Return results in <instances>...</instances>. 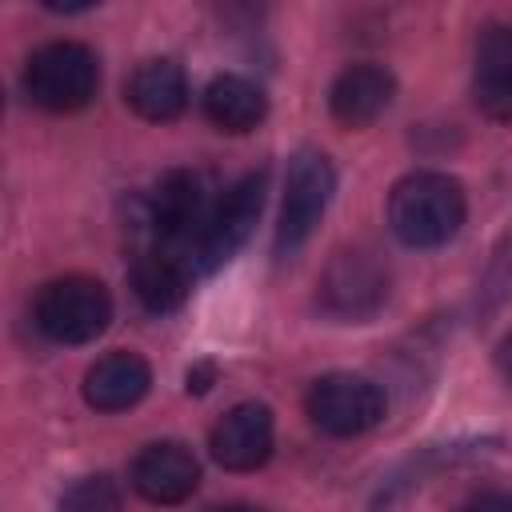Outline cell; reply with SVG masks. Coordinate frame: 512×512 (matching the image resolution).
<instances>
[{
	"label": "cell",
	"instance_id": "cell-1",
	"mask_svg": "<svg viewBox=\"0 0 512 512\" xmlns=\"http://www.w3.org/2000/svg\"><path fill=\"white\" fill-rule=\"evenodd\" d=\"M464 188L448 172H408L388 196V228L408 248H440L464 224Z\"/></svg>",
	"mask_w": 512,
	"mask_h": 512
},
{
	"label": "cell",
	"instance_id": "cell-2",
	"mask_svg": "<svg viewBox=\"0 0 512 512\" xmlns=\"http://www.w3.org/2000/svg\"><path fill=\"white\" fill-rule=\"evenodd\" d=\"M100 88V60L88 44L52 40L24 64V92L44 112H76Z\"/></svg>",
	"mask_w": 512,
	"mask_h": 512
},
{
	"label": "cell",
	"instance_id": "cell-3",
	"mask_svg": "<svg viewBox=\"0 0 512 512\" xmlns=\"http://www.w3.org/2000/svg\"><path fill=\"white\" fill-rule=\"evenodd\" d=\"M32 320L52 344H88L108 328L112 296L96 276H60L40 288Z\"/></svg>",
	"mask_w": 512,
	"mask_h": 512
},
{
	"label": "cell",
	"instance_id": "cell-4",
	"mask_svg": "<svg viewBox=\"0 0 512 512\" xmlns=\"http://www.w3.org/2000/svg\"><path fill=\"white\" fill-rule=\"evenodd\" d=\"M212 204L216 200H208V188H204L200 172H188V168L164 172L160 184L152 188L148 212H144V224L152 232V248L176 252L192 264V248L204 232V220H208Z\"/></svg>",
	"mask_w": 512,
	"mask_h": 512
},
{
	"label": "cell",
	"instance_id": "cell-5",
	"mask_svg": "<svg viewBox=\"0 0 512 512\" xmlns=\"http://www.w3.org/2000/svg\"><path fill=\"white\" fill-rule=\"evenodd\" d=\"M384 300H388V268L364 248L336 252L316 280L320 312L332 320H344V324L376 316L384 308Z\"/></svg>",
	"mask_w": 512,
	"mask_h": 512
},
{
	"label": "cell",
	"instance_id": "cell-6",
	"mask_svg": "<svg viewBox=\"0 0 512 512\" xmlns=\"http://www.w3.org/2000/svg\"><path fill=\"white\" fill-rule=\"evenodd\" d=\"M332 192H336V172L328 156L316 148H300L288 160V176H284V204H280V224H276L280 256L296 252L312 236V228L332 204Z\"/></svg>",
	"mask_w": 512,
	"mask_h": 512
},
{
	"label": "cell",
	"instance_id": "cell-7",
	"mask_svg": "<svg viewBox=\"0 0 512 512\" xmlns=\"http://www.w3.org/2000/svg\"><path fill=\"white\" fill-rule=\"evenodd\" d=\"M304 412L324 436L348 440V436H364L384 420V392L368 376L328 372L308 388Z\"/></svg>",
	"mask_w": 512,
	"mask_h": 512
},
{
	"label": "cell",
	"instance_id": "cell-8",
	"mask_svg": "<svg viewBox=\"0 0 512 512\" xmlns=\"http://www.w3.org/2000/svg\"><path fill=\"white\" fill-rule=\"evenodd\" d=\"M260 208H264V172H248L228 192H220V200L212 204L204 232L192 248V268L212 272V268L228 264L248 244V236L260 220Z\"/></svg>",
	"mask_w": 512,
	"mask_h": 512
},
{
	"label": "cell",
	"instance_id": "cell-9",
	"mask_svg": "<svg viewBox=\"0 0 512 512\" xmlns=\"http://www.w3.org/2000/svg\"><path fill=\"white\" fill-rule=\"evenodd\" d=\"M272 444H276L272 412H268V404H256V400L228 408L208 436L212 460L228 472H256L260 464H268Z\"/></svg>",
	"mask_w": 512,
	"mask_h": 512
},
{
	"label": "cell",
	"instance_id": "cell-10",
	"mask_svg": "<svg viewBox=\"0 0 512 512\" xmlns=\"http://www.w3.org/2000/svg\"><path fill=\"white\" fill-rule=\"evenodd\" d=\"M128 480L148 504H180L196 492L200 464L180 440H160L136 452V460L128 464Z\"/></svg>",
	"mask_w": 512,
	"mask_h": 512
},
{
	"label": "cell",
	"instance_id": "cell-11",
	"mask_svg": "<svg viewBox=\"0 0 512 512\" xmlns=\"http://www.w3.org/2000/svg\"><path fill=\"white\" fill-rule=\"evenodd\" d=\"M396 96V80L380 64H352L344 68L328 88V112L344 128H368L376 124Z\"/></svg>",
	"mask_w": 512,
	"mask_h": 512
},
{
	"label": "cell",
	"instance_id": "cell-12",
	"mask_svg": "<svg viewBox=\"0 0 512 512\" xmlns=\"http://www.w3.org/2000/svg\"><path fill=\"white\" fill-rule=\"evenodd\" d=\"M472 100L488 120L512 124V24H492L476 40Z\"/></svg>",
	"mask_w": 512,
	"mask_h": 512
},
{
	"label": "cell",
	"instance_id": "cell-13",
	"mask_svg": "<svg viewBox=\"0 0 512 512\" xmlns=\"http://www.w3.org/2000/svg\"><path fill=\"white\" fill-rule=\"evenodd\" d=\"M152 388V368L136 352H108L84 372V400L96 412L136 408Z\"/></svg>",
	"mask_w": 512,
	"mask_h": 512
},
{
	"label": "cell",
	"instance_id": "cell-14",
	"mask_svg": "<svg viewBox=\"0 0 512 512\" xmlns=\"http://www.w3.org/2000/svg\"><path fill=\"white\" fill-rule=\"evenodd\" d=\"M124 100L136 116L152 120V124H164V120H176L188 104V80H184V68L176 60H144L128 84H124Z\"/></svg>",
	"mask_w": 512,
	"mask_h": 512
},
{
	"label": "cell",
	"instance_id": "cell-15",
	"mask_svg": "<svg viewBox=\"0 0 512 512\" xmlns=\"http://www.w3.org/2000/svg\"><path fill=\"white\" fill-rule=\"evenodd\" d=\"M188 284H192V264L184 256H176V252L148 248L132 264V296L152 316L176 312L184 304V296H188Z\"/></svg>",
	"mask_w": 512,
	"mask_h": 512
},
{
	"label": "cell",
	"instance_id": "cell-16",
	"mask_svg": "<svg viewBox=\"0 0 512 512\" xmlns=\"http://www.w3.org/2000/svg\"><path fill=\"white\" fill-rule=\"evenodd\" d=\"M200 108H204V116H208L212 128L232 132V136H244V132H252L268 116V96L248 76L224 72V76L208 80V88L200 96Z\"/></svg>",
	"mask_w": 512,
	"mask_h": 512
},
{
	"label": "cell",
	"instance_id": "cell-17",
	"mask_svg": "<svg viewBox=\"0 0 512 512\" xmlns=\"http://www.w3.org/2000/svg\"><path fill=\"white\" fill-rule=\"evenodd\" d=\"M60 512H120V488L112 476H84L60 496Z\"/></svg>",
	"mask_w": 512,
	"mask_h": 512
},
{
	"label": "cell",
	"instance_id": "cell-18",
	"mask_svg": "<svg viewBox=\"0 0 512 512\" xmlns=\"http://www.w3.org/2000/svg\"><path fill=\"white\" fill-rule=\"evenodd\" d=\"M460 512H512V492H500V488L476 492L472 500L460 504Z\"/></svg>",
	"mask_w": 512,
	"mask_h": 512
},
{
	"label": "cell",
	"instance_id": "cell-19",
	"mask_svg": "<svg viewBox=\"0 0 512 512\" xmlns=\"http://www.w3.org/2000/svg\"><path fill=\"white\" fill-rule=\"evenodd\" d=\"M496 368H500V376L512 384V332H504V340L496 344Z\"/></svg>",
	"mask_w": 512,
	"mask_h": 512
},
{
	"label": "cell",
	"instance_id": "cell-20",
	"mask_svg": "<svg viewBox=\"0 0 512 512\" xmlns=\"http://www.w3.org/2000/svg\"><path fill=\"white\" fill-rule=\"evenodd\" d=\"M212 512H268V508H256V504H220Z\"/></svg>",
	"mask_w": 512,
	"mask_h": 512
}]
</instances>
